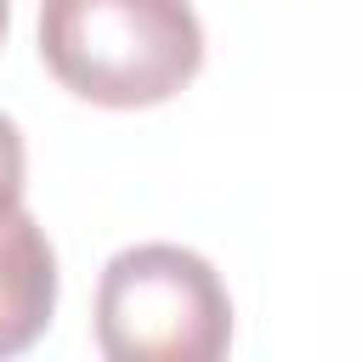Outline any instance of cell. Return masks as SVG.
Wrapping results in <instances>:
<instances>
[{
	"instance_id": "1",
	"label": "cell",
	"mask_w": 362,
	"mask_h": 362,
	"mask_svg": "<svg viewBox=\"0 0 362 362\" xmlns=\"http://www.w3.org/2000/svg\"><path fill=\"white\" fill-rule=\"evenodd\" d=\"M45 68L96 107H158L204 68L187 0H40Z\"/></svg>"
},
{
	"instance_id": "2",
	"label": "cell",
	"mask_w": 362,
	"mask_h": 362,
	"mask_svg": "<svg viewBox=\"0 0 362 362\" xmlns=\"http://www.w3.org/2000/svg\"><path fill=\"white\" fill-rule=\"evenodd\" d=\"M96 345L113 362H215L232 345V294L198 249H119L96 283Z\"/></svg>"
},
{
	"instance_id": "3",
	"label": "cell",
	"mask_w": 362,
	"mask_h": 362,
	"mask_svg": "<svg viewBox=\"0 0 362 362\" xmlns=\"http://www.w3.org/2000/svg\"><path fill=\"white\" fill-rule=\"evenodd\" d=\"M57 311V249L28 209L0 221V356L28 351Z\"/></svg>"
},
{
	"instance_id": "4",
	"label": "cell",
	"mask_w": 362,
	"mask_h": 362,
	"mask_svg": "<svg viewBox=\"0 0 362 362\" xmlns=\"http://www.w3.org/2000/svg\"><path fill=\"white\" fill-rule=\"evenodd\" d=\"M23 170H28L23 130L0 113V221H6L11 209H23Z\"/></svg>"
},
{
	"instance_id": "5",
	"label": "cell",
	"mask_w": 362,
	"mask_h": 362,
	"mask_svg": "<svg viewBox=\"0 0 362 362\" xmlns=\"http://www.w3.org/2000/svg\"><path fill=\"white\" fill-rule=\"evenodd\" d=\"M6 23H11V0H0V40H6Z\"/></svg>"
}]
</instances>
